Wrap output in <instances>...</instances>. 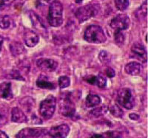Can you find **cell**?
Returning <instances> with one entry per match:
<instances>
[{"instance_id":"cell-34","label":"cell","mask_w":148,"mask_h":138,"mask_svg":"<svg viewBox=\"0 0 148 138\" xmlns=\"http://www.w3.org/2000/svg\"><path fill=\"white\" fill-rule=\"evenodd\" d=\"M129 118L133 120H138L139 119V116L136 114H130Z\"/></svg>"},{"instance_id":"cell-28","label":"cell","mask_w":148,"mask_h":138,"mask_svg":"<svg viewBox=\"0 0 148 138\" xmlns=\"http://www.w3.org/2000/svg\"><path fill=\"white\" fill-rule=\"evenodd\" d=\"M114 37H115V41H116V42L118 44H119V45L122 44L123 43H124V41H125V34L123 33L121 31H115Z\"/></svg>"},{"instance_id":"cell-10","label":"cell","mask_w":148,"mask_h":138,"mask_svg":"<svg viewBox=\"0 0 148 138\" xmlns=\"http://www.w3.org/2000/svg\"><path fill=\"white\" fill-rule=\"evenodd\" d=\"M69 132V126L67 124H62L52 127L46 134L48 138H66Z\"/></svg>"},{"instance_id":"cell-11","label":"cell","mask_w":148,"mask_h":138,"mask_svg":"<svg viewBox=\"0 0 148 138\" xmlns=\"http://www.w3.org/2000/svg\"><path fill=\"white\" fill-rule=\"evenodd\" d=\"M29 17H30L32 24L37 31H39L43 36H45L47 35V31L46 26L45 25L43 22L41 20L40 17L36 14L34 11L29 12Z\"/></svg>"},{"instance_id":"cell-32","label":"cell","mask_w":148,"mask_h":138,"mask_svg":"<svg viewBox=\"0 0 148 138\" xmlns=\"http://www.w3.org/2000/svg\"><path fill=\"white\" fill-rule=\"evenodd\" d=\"M96 76H90V77H88L86 78V81L90 84H96Z\"/></svg>"},{"instance_id":"cell-5","label":"cell","mask_w":148,"mask_h":138,"mask_svg":"<svg viewBox=\"0 0 148 138\" xmlns=\"http://www.w3.org/2000/svg\"><path fill=\"white\" fill-rule=\"evenodd\" d=\"M117 101L122 107L127 109H131L135 106V98L131 90L127 88L120 89L117 93Z\"/></svg>"},{"instance_id":"cell-29","label":"cell","mask_w":148,"mask_h":138,"mask_svg":"<svg viewBox=\"0 0 148 138\" xmlns=\"http://www.w3.org/2000/svg\"><path fill=\"white\" fill-rule=\"evenodd\" d=\"M99 58L104 64H107L110 61V55L106 50H102L99 54Z\"/></svg>"},{"instance_id":"cell-38","label":"cell","mask_w":148,"mask_h":138,"mask_svg":"<svg viewBox=\"0 0 148 138\" xmlns=\"http://www.w3.org/2000/svg\"><path fill=\"white\" fill-rule=\"evenodd\" d=\"M83 0H76V2L77 4H79V3H81V2H82Z\"/></svg>"},{"instance_id":"cell-16","label":"cell","mask_w":148,"mask_h":138,"mask_svg":"<svg viewBox=\"0 0 148 138\" xmlns=\"http://www.w3.org/2000/svg\"><path fill=\"white\" fill-rule=\"evenodd\" d=\"M143 71V67L138 62H130L125 66V72L130 75H137Z\"/></svg>"},{"instance_id":"cell-18","label":"cell","mask_w":148,"mask_h":138,"mask_svg":"<svg viewBox=\"0 0 148 138\" xmlns=\"http://www.w3.org/2000/svg\"><path fill=\"white\" fill-rule=\"evenodd\" d=\"M100 103H101V98L99 96L96 95V94H89L86 98L85 104L86 106L88 108L94 107L99 104Z\"/></svg>"},{"instance_id":"cell-35","label":"cell","mask_w":148,"mask_h":138,"mask_svg":"<svg viewBox=\"0 0 148 138\" xmlns=\"http://www.w3.org/2000/svg\"><path fill=\"white\" fill-rule=\"evenodd\" d=\"M0 138H9L7 134L2 131H0Z\"/></svg>"},{"instance_id":"cell-31","label":"cell","mask_w":148,"mask_h":138,"mask_svg":"<svg viewBox=\"0 0 148 138\" xmlns=\"http://www.w3.org/2000/svg\"><path fill=\"white\" fill-rule=\"evenodd\" d=\"M106 74L107 75H108V77H110L111 78V77H113L116 75V72H115V70L113 68L109 67L106 69Z\"/></svg>"},{"instance_id":"cell-9","label":"cell","mask_w":148,"mask_h":138,"mask_svg":"<svg viewBox=\"0 0 148 138\" xmlns=\"http://www.w3.org/2000/svg\"><path fill=\"white\" fill-rule=\"evenodd\" d=\"M130 57L138 59L141 62L146 63L147 60V54L143 44L138 42L133 44L130 50Z\"/></svg>"},{"instance_id":"cell-22","label":"cell","mask_w":148,"mask_h":138,"mask_svg":"<svg viewBox=\"0 0 148 138\" xmlns=\"http://www.w3.org/2000/svg\"><path fill=\"white\" fill-rule=\"evenodd\" d=\"M110 111L112 115L116 118H122L124 116V111L121 108L116 104H113L110 107Z\"/></svg>"},{"instance_id":"cell-23","label":"cell","mask_w":148,"mask_h":138,"mask_svg":"<svg viewBox=\"0 0 148 138\" xmlns=\"http://www.w3.org/2000/svg\"><path fill=\"white\" fill-rule=\"evenodd\" d=\"M108 110V109L107 106H100V107L96 108V109H92V111H90V113L93 115V116L98 118V117L102 116V115H104V114H106Z\"/></svg>"},{"instance_id":"cell-25","label":"cell","mask_w":148,"mask_h":138,"mask_svg":"<svg viewBox=\"0 0 148 138\" xmlns=\"http://www.w3.org/2000/svg\"><path fill=\"white\" fill-rule=\"evenodd\" d=\"M118 134L113 131H109L104 134H94L90 138H117Z\"/></svg>"},{"instance_id":"cell-15","label":"cell","mask_w":148,"mask_h":138,"mask_svg":"<svg viewBox=\"0 0 148 138\" xmlns=\"http://www.w3.org/2000/svg\"><path fill=\"white\" fill-rule=\"evenodd\" d=\"M14 94L12 92L11 84L10 82H4L0 84V98L5 100H10Z\"/></svg>"},{"instance_id":"cell-36","label":"cell","mask_w":148,"mask_h":138,"mask_svg":"<svg viewBox=\"0 0 148 138\" xmlns=\"http://www.w3.org/2000/svg\"><path fill=\"white\" fill-rule=\"evenodd\" d=\"M3 41H4L3 37H2V35H0V51H1V50H2V44H3Z\"/></svg>"},{"instance_id":"cell-30","label":"cell","mask_w":148,"mask_h":138,"mask_svg":"<svg viewBox=\"0 0 148 138\" xmlns=\"http://www.w3.org/2000/svg\"><path fill=\"white\" fill-rule=\"evenodd\" d=\"M11 75L12 77H13V78H14V79L22 80V81H25V79L23 78V77L22 76V75H20V73H18L17 70L12 71L11 75Z\"/></svg>"},{"instance_id":"cell-3","label":"cell","mask_w":148,"mask_h":138,"mask_svg":"<svg viewBox=\"0 0 148 138\" xmlns=\"http://www.w3.org/2000/svg\"><path fill=\"white\" fill-rule=\"evenodd\" d=\"M59 111L63 116L67 118H73L75 115V103L71 98V93H68V92H66V93L62 94L60 97Z\"/></svg>"},{"instance_id":"cell-12","label":"cell","mask_w":148,"mask_h":138,"mask_svg":"<svg viewBox=\"0 0 148 138\" xmlns=\"http://www.w3.org/2000/svg\"><path fill=\"white\" fill-rule=\"evenodd\" d=\"M37 67L45 72H53L58 67V63L53 59L40 58L36 61Z\"/></svg>"},{"instance_id":"cell-8","label":"cell","mask_w":148,"mask_h":138,"mask_svg":"<svg viewBox=\"0 0 148 138\" xmlns=\"http://www.w3.org/2000/svg\"><path fill=\"white\" fill-rule=\"evenodd\" d=\"M130 24L129 17L125 14H119L114 17L110 22V27L116 31H125L128 28Z\"/></svg>"},{"instance_id":"cell-24","label":"cell","mask_w":148,"mask_h":138,"mask_svg":"<svg viewBox=\"0 0 148 138\" xmlns=\"http://www.w3.org/2000/svg\"><path fill=\"white\" fill-rule=\"evenodd\" d=\"M116 8L120 11H124L129 6V0H115Z\"/></svg>"},{"instance_id":"cell-37","label":"cell","mask_w":148,"mask_h":138,"mask_svg":"<svg viewBox=\"0 0 148 138\" xmlns=\"http://www.w3.org/2000/svg\"><path fill=\"white\" fill-rule=\"evenodd\" d=\"M6 2H7V0H0V8L3 7L5 3H6Z\"/></svg>"},{"instance_id":"cell-6","label":"cell","mask_w":148,"mask_h":138,"mask_svg":"<svg viewBox=\"0 0 148 138\" xmlns=\"http://www.w3.org/2000/svg\"><path fill=\"white\" fill-rule=\"evenodd\" d=\"M97 12L98 8L96 5L90 4L78 8L75 16L80 23H83L92 17H94L97 14Z\"/></svg>"},{"instance_id":"cell-27","label":"cell","mask_w":148,"mask_h":138,"mask_svg":"<svg viewBox=\"0 0 148 138\" xmlns=\"http://www.w3.org/2000/svg\"><path fill=\"white\" fill-rule=\"evenodd\" d=\"M96 84L99 88H105L107 86V80L106 77H104L102 74H99V75L96 76Z\"/></svg>"},{"instance_id":"cell-2","label":"cell","mask_w":148,"mask_h":138,"mask_svg":"<svg viewBox=\"0 0 148 138\" xmlns=\"http://www.w3.org/2000/svg\"><path fill=\"white\" fill-rule=\"evenodd\" d=\"M84 40L89 43L101 44L106 41V35L100 26L90 25L86 29L84 35Z\"/></svg>"},{"instance_id":"cell-13","label":"cell","mask_w":148,"mask_h":138,"mask_svg":"<svg viewBox=\"0 0 148 138\" xmlns=\"http://www.w3.org/2000/svg\"><path fill=\"white\" fill-rule=\"evenodd\" d=\"M24 41L29 47H34L39 43V35L34 31L26 29L24 33Z\"/></svg>"},{"instance_id":"cell-4","label":"cell","mask_w":148,"mask_h":138,"mask_svg":"<svg viewBox=\"0 0 148 138\" xmlns=\"http://www.w3.org/2000/svg\"><path fill=\"white\" fill-rule=\"evenodd\" d=\"M56 107V99L54 96L49 95L42 101L39 106V114L45 120L51 118Z\"/></svg>"},{"instance_id":"cell-26","label":"cell","mask_w":148,"mask_h":138,"mask_svg":"<svg viewBox=\"0 0 148 138\" xmlns=\"http://www.w3.org/2000/svg\"><path fill=\"white\" fill-rule=\"evenodd\" d=\"M58 84L60 89H64V88L69 86L70 85V78L67 76H61L58 80Z\"/></svg>"},{"instance_id":"cell-20","label":"cell","mask_w":148,"mask_h":138,"mask_svg":"<svg viewBox=\"0 0 148 138\" xmlns=\"http://www.w3.org/2000/svg\"><path fill=\"white\" fill-rule=\"evenodd\" d=\"M10 50L14 56H18L25 51L23 46L18 42H14L10 45Z\"/></svg>"},{"instance_id":"cell-7","label":"cell","mask_w":148,"mask_h":138,"mask_svg":"<svg viewBox=\"0 0 148 138\" xmlns=\"http://www.w3.org/2000/svg\"><path fill=\"white\" fill-rule=\"evenodd\" d=\"M47 131V129L44 128H25L16 135V138H39L45 135Z\"/></svg>"},{"instance_id":"cell-17","label":"cell","mask_w":148,"mask_h":138,"mask_svg":"<svg viewBox=\"0 0 148 138\" xmlns=\"http://www.w3.org/2000/svg\"><path fill=\"white\" fill-rule=\"evenodd\" d=\"M36 84L39 88H42V89H54L56 88V85L53 83L50 82L47 80V77L45 75H41L38 78L36 81Z\"/></svg>"},{"instance_id":"cell-1","label":"cell","mask_w":148,"mask_h":138,"mask_svg":"<svg viewBox=\"0 0 148 138\" xmlns=\"http://www.w3.org/2000/svg\"><path fill=\"white\" fill-rule=\"evenodd\" d=\"M47 21L50 25L57 27L63 22V6L59 1L55 0L51 2L49 7Z\"/></svg>"},{"instance_id":"cell-21","label":"cell","mask_w":148,"mask_h":138,"mask_svg":"<svg viewBox=\"0 0 148 138\" xmlns=\"http://www.w3.org/2000/svg\"><path fill=\"white\" fill-rule=\"evenodd\" d=\"M147 0H146L143 5L136 11V16L138 19H145L147 16Z\"/></svg>"},{"instance_id":"cell-19","label":"cell","mask_w":148,"mask_h":138,"mask_svg":"<svg viewBox=\"0 0 148 138\" xmlns=\"http://www.w3.org/2000/svg\"><path fill=\"white\" fill-rule=\"evenodd\" d=\"M14 24V21L9 16H4L0 18V28L8 29Z\"/></svg>"},{"instance_id":"cell-33","label":"cell","mask_w":148,"mask_h":138,"mask_svg":"<svg viewBox=\"0 0 148 138\" xmlns=\"http://www.w3.org/2000/svg\"><path fill=\"white\" fill-rule=\"evenodd\" d=\"M6 123H7V118H6V117L5 115H2V114H0V126L5 125Z\"/></svg>"},{"instance_id":"cell-39","label":"cell","mask_w":148,"mask_h":138,"mask_svg":"<svg viewBox=\"0 0 148 138\" xmlns=\"http://www.w3.org/2000/svg\"><path fill=\"white\" fill-rule=\"evenodd\" d=\"M44 1H45L46 2H51L52 0H44Z\"/></svg>"},{"instance_id":"cell-14","label":"cell","mask_w":148,"mask_h":138,"mask_svg":"<svg viewBox=\"0 0 148 138\" xmlns=\"http://www.w3.org/2000/svg\"><path fill=\"white\" fill-rule=\"evenodd\" d=\"M11 120L14 123H24L27 122V118L21 109L14 107L11 110Z\"/></svg>"}]
</instances>
